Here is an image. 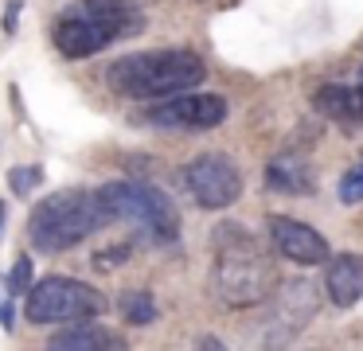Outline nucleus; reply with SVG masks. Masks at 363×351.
<instances>
[{
  "label": "nucleus",
  "mask_w": 363,
  "mask_h": 351,
  "mask_svg": "<svg viewBox=\"0 0 363 351\" xmlns=\"http://www.w3.org/2000/svg\"><path fill=\"white\" fill-rule=\"evenodd\" d=\"M12 320H16V308H12V301H0V324L12 328Z\"/></svg>",
  "instance_id": "6ab92c4d"
},
{
  "label": "nucleus",
  "mask_w": 363,
  "mask_h": 351,
  "mask_svg": "<svg viewBox=\"0 0 363 351\" xmlns=\"http://www.w3.org/2000/svg\"><path fill=\"white\" fill-rule=\"evenodd\" d=\"M266 324H262V340L266 343H289L293 335H301L308 328V320L320 308V293H316L313 281L297 277L285 281V285L269 289L266 301Z\"/></svg>",
  "instance_id": "0eeeda50"
},
{
  "label": "nucleus",
  "mask_w": 363,
  "mask_h": 351,
  "mask_svg": "<svg viewBox=\"0 0 363 351\" xmlns=\"http://www.w3.org/2000/svg\"><path fill=\"white\" fill-rule=\"evenodd\" d=\"M106 199L113 218L137 223L141 230H149L157 242H176L180 238V211L160 187L141 184V179H113L98 191Z\"/></svg>",
  "instance_id": "39448f33"
},
{
  "label": "nucleus",
  "mask_w": 363,
  "mask_h": 351,
  "mask_svg": "<svg viewBox=\"0 0 363 351\" xmlns=\"http://www.w3.org/2000/svg\"><path fill=\"white\" fill-rule=\"evenodd\" d=\"M0 230H4V199H0Z\"/></svg>",
  "instance_id": "412c9836"
},
{
  "label": "nucleus",
  "mask_w": 363,
  "mask_h": 351,
  "mask_svg": "<svg viewBox=\"0 0 363 351\" xmlns=\"http://www.w3.org/2000/svg\"><path fill=\"white\" fill-rule=\"evenodd\" d=\"M184 184H188L191 199L203 211H227L242 195V172H238V164L230 156L203 152L184 164Z\"/></svg>",
  "instance_id": "6e6552de"
},
{
  "label": "nucleus",
  "mask_w": 363,
  "mask_h": 351,
  "mask_svg": "<svg viewBox=\"0 0 363 351\" xmlns=\"http://www.w3.org/2000/svg\"><path fill=\"white\" fill-rule=\"evenodd\" d=\"M211 289L227 308H254L269 296L274 262L242 223H219L211 230Z\"/></svg>",
  "instance_id": "f257e3e1"
},
{
  "label": "nucleus",
  "mask_w": 363,
  "mask_h": 351,
  "mask_svg": "<svg viewBox=\"0 0 363 351\" xmlns=\"http://www.w3.org/2000/svg\"><path fill=\"white\" fill-rule=\"evenodd\" d=\"M269 242L281 257H289L293 265H324L328 262V238H324L316 226L301 223L289 215H269Z\"/></svg>",
  "instance_id": "9d476101"
},
{
  "label": "nucleus",
  "mask_w": 363,
  "mask_h": 351,
  "mask_svg": "<svg viewBox=\"0 0 363 351\" xmlns=\"http://www.w3.org/2000/svg\"><path fill=\"white\" fill-rule=\"evenodd\" d=\"M110 223H113V215L98 191L67 187V191H55L32 207V215H28V242L40 254H63V250L79 246L82 238L98 234Z\"/></svg>",
  "instance_id": "20e7f679"
},
{
  "label": "nucleus",
  "mask_w": 363,
  "mask_h": 351,
  "mask_svg": "<svg viewBox=\"0 0 363 351\" xmlns=\"http://www.w3.org/2000/svg\"><path fill=\"white\" fill-rule=\"evenodd\" d=\"M266 184L281 195H308L313 191V164L297 152H285V156H274L266 168Z\"/></svg>",
  "instance_id": "ddd939ff"
},
{
  "label": "nucleus",
  "mask_w": 363,
  "mask_h": 351,
  "mask_svg": "<svg viewBox=\"0 0 363 351\" xmlns=\"http://www.w3.org/2000/svg\"><path fill=\"white\" fill-rule=\"evenodd\" d=\"M106 312V296L79 277H43L28 285L24 316L32 324H74Z\"/></svg>",
  "instance_id": "423d86ee"
},
{
  "label": "nucleus",
  "mask_w": 363,
  "mask_h": 351,
  "mask_svg": "<svg viewBox=\"0 0 363 351\" xmlns=\"http://www.w3.org/2000/svg\"><path fill=\"white\" fill-rule=\"evenodd\" d=\"M51 347L55 351H67V347L71 351H121L125 340L102 324H82V320H74V328H63V332L51 335Z\"/></svg>",
  "instance_id": "4468645a"
},
{
  "label": "nucleus",
  "mask_w": 363,
  "mask_h": 351,
  "mask_svg": "<svg viewBox=\"0 0 363 351\" xmlns=\"http://www.w3.org/2000/svg\"><path fill=\"white\" fill-rule=\"evenodd\" d=\"M207 78V62L188 47H168V51H137L121 55L106 67V82L121 98H172V94L196 90Z\"/></svg>",
  "instance_id": "f03ea898"
},
{
  "label": "nucleus",
  "mask_w": 363,
  "mask_h": 351,
  "mask_svg": "<svg viewBox=\"0 0 363 351\" xmlns=\"http://www.w3.org/2000/svg\"><path fill=\"white\" fill-rule=\"evenodd\" d=\"M141 31L145 16L129 0H74L71 8L59 12L51 39L67 59H90L102 47L118 43V39H133Z\"/></svg>",
  "instance_id": "7ed1b4c3"
},
{
  "label": "nucleus",
  "mask_w": 363,
  "mask_h": 351,
  "mask_svg": "<svg viewBox=\"0 0 363 351\" xmlns=\"http://www.w3.org/2000/svg\"><path fill=\"white\" fill-rule=\"evenodd\" d=\"M196 347H223V343L211 340V335H203V340H196Z\"/></svg>",
  "instance_id": "aec40b11"
},
{
  "label": "nucleus",
  "mask_w": 363,
  "mask_h": 351,
  "mask_svg": "<svg viewBox=\"0 0 363 351\" xmlns=\"http://www.w3.org/2000/svg\"><path fill=\"white\" fill-rule=\"evenodd\" d=\"M313 109L344 129H355V125H363V86L324 82L320 90H313Z\"/></svg>",
  "instance_id": "f8f14e48"
},
{
  "label": "nucleus",
  "mask_w": 363,
  "mask_h": 351,
  "mask_svg": "<svg viewBox=\"0 0 363 351\" xmlns=\"http://www.w3.org/2000/svg\"><path fill=\"white\" fill-rule=\"evenodd\" d=\"M340 203H347V207L363 203V164H355L340 176Z\"/></svg>",
  "instance_id": "dca6fc26"
},
{
  "label": "nucleus",
  "mask_w": 363,
  "mask_h": 351,
  "mask_svg": "<svg viewBox=\"0 0 363 351\" xmlns=\"http://www.w3.org/2000/svg\"><path fill=\"white\" fill-rule=\"evenodd\" d=\"M40 179H43V168H12L9 172V184H12V191H16V195H28Z\"/></svg>",
  "instance_id": "f3484780"
},
{
  "label": "nucleus",
  "mask_w": 363,
  "mask_h": 351,
  "mask_svg": "<svg viewBox=\"0 0 363 351\" xmlns=\"http://www.w3.org/2000/svg\"><path fill=\"white\" fill-rule=\"evenodd\" d=\"M230 113L227 98L219 94H196V90H184V94H172L164 98L157 109L149 113L152 125H168V129H215L223 125Z\"/></svg>",
  "instance_id": "1a4fd4ad"
},
{
  "label": "nucleus",
  "mask_w": 363,
  "mask_h": 351,
  "mask_svg": "<svg viewBox=\"0 0 363 351\" xmlns=\"http://www.w3.org/2000/svg\"><path fill=\"white\" fill-rule=\"evenodd\" d=\"M118 308H121V320L133 324V328L152 324V320H157V301H152L149 289H129V293H121Z\"/></svg>",
  "instance_id": "2eb2a0df"
},
{
  "label": "nucleus",
  "mask_w": 363,
  "mask_h": 351,
  "mask_svg": "<svg viewBox=\"0 0 363 351\" xmlns=\"http://www.w3.org/2000/svg\"><path fill=\"white\" fill-rule=\"evenodd\" d=\"M28 285H32V257L20 254L16 269H12V281H9V293H28Z\"/></svg>",
  "instance_id": "a211bd4d"
},
{
  "label": "nucleus",
  "mask_w": 363,
  "mask_h": 351,
  "mask_svg": "<svg viewBox=\"0 0 363 351\" xmlns=\"http://www.w3.org/2000/svg\"><path fill=\"white\" fill-rule=\"evenodd\" d=\"M324 269V293L336 308H352L363 301V254H328Z\"/></svg>",
  "instance_id": "9b49d317"
},
{
  "label": "nucleus",
  "mask_w": 363,
  "mask_h": 351,
  "mask_svg": "<svg viewBox=\"0 0 363 351\" xmlns=\"http://www.w3.org/2000/svg\"><path fill=\"white\" fill-rule=\"evenodd\" d=\"M359 86H363V67H359Z\"/></svg>",
  "instance_id": "4be33fe9"
}]
</instances>
